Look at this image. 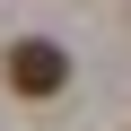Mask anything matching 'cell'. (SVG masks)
Here are the masks:
<instances>
[{
	"label": "cell",
	"instance_id": "1",
	"mask_svg": "<svg viewBox=\"0 0 131 131\" xmlns=\"http://www.w3.org/2000/svg\"><path fill=\"white\" fill-rule=\"evenodd\" d=\"M61 79H70V52H61V44L35 35V44L9 52V88H18V96H61Z\"/></svg>",
	"mask_w": 131,
	"mask_h": 131
}]
</instances>
